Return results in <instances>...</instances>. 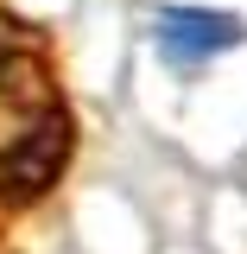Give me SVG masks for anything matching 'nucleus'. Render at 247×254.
Instances as JSON below:
<instances>
[{
    "instance_id": "f257e3e1",
    "label": "nucleus",
    "mask_w": 247,
    "mask_h": 254,
    "mask_svg": "<svg viewBox=\"0 0 247 254\" xmlns=\"http://www.w3.org/2000/svg\"><path fill=\"white\" fill-rule=\"evenodd\" d=\"M158 58L165 64H184V70H197V64H209L216 51H228V45H241V19H228V13H203V6H165L158 13Z\"/></svg>"
}]
</instances>
